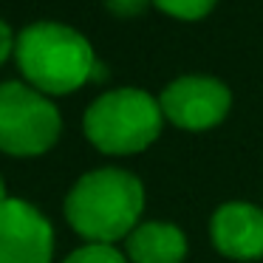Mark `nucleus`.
Returning <instances> with one entry per match:
<instances>
[{
    "label": "nucleus",
    "instance_id": "nucleus-1",
    "mask_svg": "<svg viewBox=\"0 0 263 263\" xmlns=\"http://www.w3.org/2000/svg\"><path fill=\"white\" fill-rule=\"evenodd\" d=\"M144 210V187L133 173L102 167L71 187L65 218L88 243H110L136 229Z\"/></svg>",
    "mask_w": 263,
    "mask_h": 263
},
{
    "label": "nucleus",
    "instance_id": "nucleus-2",
    "mask_svg": "<svg viewBox=\"0 0 263 263\" xmlns=\"http://www.w3.org/2000/svg\"><path fill=\"white\" fill-rule=\"evenodd\" d=\"M14 57L40 93H71L91 80L93 48L80 31L63 23H31L17 34Z\"/></svg>",
    "mask_w": 263,
    "mask_h": 263
},
{
    "label": "nucleus",
    "instance_id": "nucleus-3",
    "mask_svg": "<svg viewBox=\"0 0 263 263\" xmlns=\"http://www.w3.org/2000/svg\"><path fill=\"white\" fill-rule=\"evenodd\" d=\"M161 105L139 88H119L85 110V136L97 150L130 156L150 147L161 133Z\"/></svg>",
    "mask_w": 263,
    "mask_h": 263
},
{
    "label": "nucleus",
    "instance_id": "nucleus-4",
    "mask_svg": "<svg viewBox=\"0 0 263 263\" xmlns=\"http://www.w3.org/2000/svg\"><path fill=\"white\" fill-rule=\"evenodd\" d=\"M63 130L57 105L23 82L0 85V150L9 156H40Z\"/></svg>",
    "mask_w": 263,
    "mask_h": 263
},
{
    "label": "nucleus",
    "instance_id": "nucleus-5",
    "mask_svg": "<svg viewBox=\"0 0 263 263\" xmlns=\"http://www.w3.org/2000/svg\"><path fill=\"white\" fill-rule=\"evenodd\" d=\"M159 105L161 114L173 125L184 127V130H206L227 116L232 97L223 82L212 80V77L190 74L170 82L161 93Z\"/></svg>",
    "mask_w": 263,
    "mask_h": 263
},
{
    "label": "nucleus",
    "instance_id": "nucleus-6",
    "mask_svg": "<svg viewBox=\"0 0 263 263\" xmlns=\"http://www.w3.org/2000/svg\"><path fill=\"white\" fill-rule=\"evenodd\" d=\"M54 229L37 206L20 198L0 201V263H51Z\"/></svg>",
    "mask_w": 263,
    "mask_h": 263
},
{
    "label": "nucleus",
    "instance_id": "nucleus-7",
    "mask_svg": "<svg viewBox=\"0 0 263 263\" xmlns=\"http://www.w3.org/2000/svg\"><path fill=\"white\" fill-rule=\"evenodd\" d=\"M212 243L232 260L263 257V210L246 201H232L215 210L210 221Z\"/></svg>",
    "mask_w": 263,
    "mask_h": 263
},
{
    "label": "nucleus",
    "instance_id": "nucleus-8",
    "mask_svg": "<svg viewBox=\"0 0 263 263\" xmlns=\"http://www.w3.org/2000/svg\"><path fill=\"white\" fill-rule=\"evenodd\" d=\"M127 257L133 263H181L187 257V238L173 223H142L127 235Z\"/></svg>",
    "mask_w": 263,
    "mask_h": 263
},
{
    "label": "nucleus",
    "instance_id": "nucleus-9",
    "mask_svg": "<svg viewBox=\"0 0 263 263\" xmlns=\"http://www.w3.org/2000/svg\"><path fill=\"white\" fill-rule=\"evenodd\" d=\"M153 3L164 14H173L178 20H198L215 6V0H153Z\"/></svg>",
    "mask_w": 263,
    "mask_h": 263
},
{
    "label": "nucleus",
    "instance_id": "nucleus-10",
    "mask_svg": "<svg viewBox=\"0 0 263 263\" xmlns=\"http://www.w3.org/2000/svg\"><path fill=\"white\" fill-rule=\"evenodd\" d=\"M65 263H127L122 257L119 249H114L110 243H88L82 249L71 252L65 257Z\"/></svg>",
    "mask_w": 263,
    "mask_h": 263
},
{
    "label": "nucleus",
    "instance_id": "nucleus-11",
    "mask_svg": "<svg viewBox=\"0 0 263 263\" xmlns=\"http://www.w3.org/2000/svg\"><path fill=\"white\" fill-rule=\"evenodd\" d=\"M105 6L116 14V17H133V14H142L147 0H105Z\"/></svg>",
    "mask_w": 263,
    "mask_h": 263
},
{
    "label": "nucleus",
    "instance_id": "nucleus-12",
    "mask_svg": "<svg viewBox=\"0 0 263 263\" xmlns=\"http://www.w3.org/2000/svg\"><path fill=\"white\" fill-rule=\"evenodd\" d=\"M14 34H12V29H9L3 20H0V65L9 60V54H12V48H14Z\"/></svg>",
    "mask_w": 263,
    "mask_h": 263
},
{
    "label": "nucleus",
    "instance_id": "nucleus-13",
    "mask_svg": "<svg viewBox=\"0 0 263 263\" xmlns=\"http://www.w3.org/2000/svg\"><path fill=\"white\" fill-rule=\"evenodd\" d=\"M105 74H108V71H105L102 65L97 63V65H93V71H91V80H97V82H99V80H105Z\"/></svg>",
    "mask_w": 263,
    "mask_h": 263
},
{
    "label": "nucleus",
    "instance_id": "nucleus-14",
    "mask_svg": "<svg viewBox=\"0 0 263 263\" xmlns=\"http://www.w3.org/2000/svg\"><path fill=\"white\" fill-rule=\"evenodd\" d=\"M9 195H6V184H3V178H0V201H6Z\"/></svg>",
    "mask_w": 263,
    "mask_h": 263
}]
</instances>
